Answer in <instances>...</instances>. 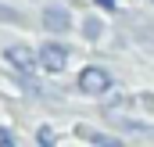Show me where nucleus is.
Returning <instances> with one entry per match:
<instances>
[{
	"label": "nucleus",
	"instance_id": "423d86ee",
	"mask_svg": "<svg viewBox=\"0 0 154 147\" xmlns=\"http://www.w3.org/2000/svg\"><path fill=\"white\" fill-rule=\"evenodd\" d=\"M0 22H11V25H22V14L11 11V7H0Z\"/></svg>",
	"mask_w": 154,
	"mask_h": 147
},
{
	"label": "nucleus",
	"instance_id": "1a4fd4ad",
	"mask_svg": "<svg viewBox=\"0 0 154 147\" xmlns=\"http://www.w3.org/2000/svg\"><path fill=\"white\" fill-rule=\"evenodd\" d=\"M0 147H18V144H14V136H11L7 129H0Z\"/></svg>",
	"mask_w": 154,
	"mask_h": 147
},
{
	"label": "nucleus",
	"instance_id": "7ed1b4c3",
	"mask_svg": "<svg viewBox=\"0 0 154 147\" xmlns=\"http://www.w3.org/2000/svg\"><path fill=\"white\" fill-rule=\"evenodd\" d=\"M65 65H68V50H65L61 43H43V47H39V68H47V72H65Z\"/></svg>",
	"mask_w": 154,
	"mask_h": 147
},
{
	"label": "nucleus",
	"instance_id": "6e6552de",
	"mask_svg": "<svg viewBox=\"0 0 154 147\" xmlns=\"http://www.w3.org/2000/svg\"><path fill=\"white\" fill-rule=\"evenodd\" d=\"M39 147H54V133H50V129H47V126H39Z\"/></svg>",
	"mask_w": 154,
	"mask_h": 147
},
{
	"label": "nucleus",
	"instance_id": "f03ea898",
	"mask_svg": "<svg viewBox=\"0 0 154 147\" xmlns=\"http://www.w3.org/2000/svg\"><path fill=\"white\" fill-rule=\"evenodd\" d=\"M108 86H111V75L104 72V68H82L79 72V90L82 93H93V97H100V93H108Z\"/></svg>",
	"mask_w": 154,
	"mask_h": 147
},
{
	"label": "nucleus",
	"instance_id": "9d476101",
	"mask_svg": "<svg viewBox=\"0 0 154 147\" xmlns=\"http://www.w3.org/2000/svg\"><path fill=\"white\" fill-rule=\"evenodd\" d=\"M93 4H97V7H104V11H115V7H118L115 0H93Z\"/></svg>",
	"mask_w": 154,
	"mask_h": 147
},
{
	"label": "nucleus",
	"instance_id": "f257e3e1",
	"mask_svg": "<svg viewBox=\"0 0 154 147\" xmlns=\"http://www.w3.org/2000/svg\"><path fill=\"white\" fill-rule=\"evenodd\" d=\"M4 58H7V65H11L14 72H22V75H32V72L39 68V54H32L25 43L7 47V54H4Z\"/></svg>",
	"mask_w": 154,
	"mask_h": 147
},
{
	"label": "nucleus",
	"instance_id": "20e7f679",
	"mask_svg": "<svg viewBox=\"0 0 154 147\" xmlns=\"http://www.w3.org/2000/svg\"><path fill=\"white\" fill-rule=\"evenodd\" d=\"M43 25H47V33H68V25H72V14H68L65 7L50 4V7L43 11Z\"/></svg>",
	"mask_w": 154,
	"mask_h": 147
},
{
	"label": "nucleus",
	"instance_id": "0eeeda50",
	"mask_svg": "<svg viewBox=\"0 0 154 147\" xmlns=\"http://www.w3.org/2000/svg\"><path fill=\"white\" fill-rule=\"evenodd\" d=\"M82 29H86V36H90V39H97V36H100V29H104V25H100L97 18H86V25H82Z\"/></svg>",
	"mask_w": 154,
	"mask_h": 147
},
{
	"label": "nucleus",
	"instance_id": "39448f33",
	"mask_svg": "<svg viewBox=\"0 0 154 147\" xmlns=\"http://www.w3.org/2000/svg\"><path fill=\"white\" fill-rule=\"evenodd\" d=\"M86 136H90V144H93V147H125L118 136H108V133H86Z\"/></svg>",
	"mask_w": 154,
	"mask_h": 147
}]
</instances>
